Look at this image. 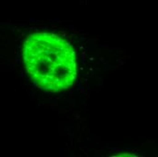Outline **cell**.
<instances>
[{
  "label": "cell",
  "mask_w": 158,
  "mask_h": 157,
  "mask_svg": "<svg viewBox=\"0 0 158 157\" xmlns=\"http://www.w3.org/2000/svg\"><path fill=\"white\" fill-rule=\"evenodd\" d=\"M85 52H83L82 53V59H83V62H84V64H85Z\"/></svg>",
  "instance_id": "6da1fadb"
},
{
  "label": "cell",
  "mask_w": 158,
  "mask_h": 157,
  "mask_svg": "<svg viewBox=\"0 0 158 157\" xmlns=\"http://www.w3.org/2000/svg\"><path fill=\"white\" fill-rule=\"evenodd\" d=\"M75 116H76L75 118H76V119H77V120H78L79 118H80V116H79V114H77V113H75Z\"/></svg>",
  "instance_id": "7a4b0ae2"
},
{
  "label": "cell",
  "mask_w": 158,
  "mask_h": 157,
  "mask_svg": "<svg viewBox=\"0 0 158 157\" xmlns=\"http://www.w3.org/2000/svg\"><path fill=\"white\" fill-rule=\"evenodd\" d=\"M73 74H74L75 76H77V69H74V72H73Z\"/></svg>",
  "instance_id": "3957f363"
},
{
  "label": "cell",
  "mask_w": 158,
  "mask_h": 157,
  "mask_svg": "<svg viewBox=\"0 0 158 157\" xmlns=\"http://www.w3.org/2000/svg\"><path fill=\"white\" fill-rule=\"evenodd\" d=\"M20 76H21L22 77H24V74H23V71H22V69L20 70Z\"/></svg>",
  "instance_id": "277c9868"
},
{
  "label": "cell",
  "mask_w": 158,
  "mask_h": 157,
  "mask_svg": "<svg viewBox=\"0 0 158 157\" xmlns=\"http://www.w3.org/2000/svg\"><path fill=\"white\" fill-rule=\"evenodd\" d=\"M89 60H90V61H94V60H95V58H94V57H91V56H90Z\"/></svg>",
  "instance_id": "5b68a950"
},
{
  "label": "cell",
  "mask_w": 158,
  "mask_h": 157,
  "mask_svg": "<svg viewBox=\"0 0 158 157\" xmlns=\"http://www.w3.org/2000/svg\"><path fill=\"white\" fill-rule=\"evenodd\" d=\"M104 60H105V58H104L103 56H102V57H100V61H101V62H103Z\"/></svg>",
  "instance_id": "8992f818"
},
{
  "label": "cell",
  "mask_w": 158,
  "mask_h": 157,
  "mask_svg": "<svg viewBox=\"0 0 158 157\" xmlns=\"http://www.w3.org/2000/svg\"><path fill=\"white\" fill-rule=\"evenodd\" d=\"M68 37H69L70 39H72V35H68Z\"/></svg>",
  "instance_id": "52a82bcc"
}]
</instances>
